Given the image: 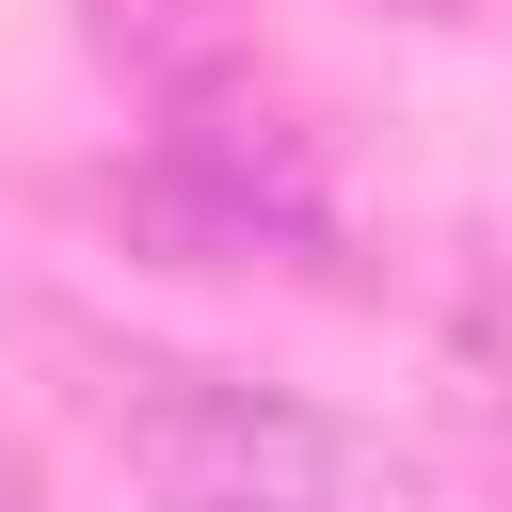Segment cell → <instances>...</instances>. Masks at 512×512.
I'll use <instances>...</instances> for the list:
<instances>
[{"label":"cell","mask_w":512,"mask_h":512,"mask_svg":"<svg viewBox=\"0 0 512 512\" xmlns=\"http://www.w3.org/2000/svg\"><path fill=\"white\" fill-rule=\"evenodd\" d=\"M0 512H48V496H32V464H16V448H0Z\"/></svg>","instance_id":"7a4b0ae2"},{"label":"cell","mask_w":512,"mask_h":512,"mask_svg":"<svg viewBox=\"0 0 512 512\" xmlns=\"http://www.w3.org/2000/svg\"><path fill=\"white\" fill-rule=\"evenodd\" d=\"M80 400H96V432L128 448V480L160 512H432V480L384 432H352L304 384L208 368V352H112L96 336Z\"/></svg>","instance_id":"6da1fadb"}]
</instances>
